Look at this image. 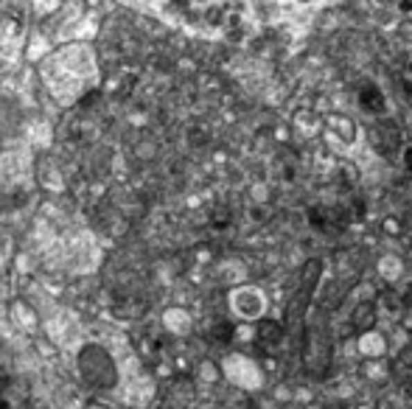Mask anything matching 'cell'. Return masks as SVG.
Segmentation results:
<instances>
[{
  "instance_id": "2",
  "label": "cell",
  "mask_w": 412,
  "mask_h": 409,
  "mask_svg": "<svg viewBox=\"0 0 412 409\" xmlns=\"http://www.w3.org/2000/svg\"><path fill=\"white\" fill-rule=\"evenodd\" d=\"M236 311L241 314V317H247V320H255V317H261L264 314V297H261V292L258 289H252V286H244L241 292H236Z\"/></svg>"
},
{
  "instance_id": "10",
  "label": "cell",
  "mask_w": 412,
  "mask_h": 409,
  "mask_svg": "<svg viewBox=\"0 0 412 409\" xmlns=\"http://www.w3.org/2000/svg\"><path fill=\"white\" fill-rule=\"evenodd\" d=\"M406 98H409V110H412V87L406 90Z\"/></svg>"
},
{
  "instance_id": "7",
  "label": "cell",
  "mask_w": 412,
  "mask_h": 409,
  "mask_svg": "<svg viewBox=\"0 0 412 409\" xmlns=\"http://www.w3.org/2000/svg\"><path fill=\"white\" fill-rule=\"evenodd\" d=\"M404 166L412 171V146H406V149H404Z\"/></svg>"
},
{
  "instance_id": "1",
  "label": "cell",
  "mask_w": 412,
  "mask_h": 409,
  "mask_svg": "<svg viewBox=\"0 0 412 409\" xmlns=\"http://www.w3.org/2000/svg\"><path fill=\"white\" fill-rule=\"evenodd\" d=\"M357 104L365 115H384L387 112V96L379 85H365L357 96Z\"/></svg>"
},
{
  "instance_id": "6",
  "label": "cell",
  "mask_w": 412,
  "mask_h": 409,
  "mask_svg": "<svg viewBox=\"0 0 412 409\" xmlns=\"http://www.w3.org/2000/svg\"><path fill=\"white\" fill-rule=\"evenodd\" d=\"M395 9H398V15H412V0H398Z\"/></svg>"
},
{
  "instance_id": "5",
  "label": "cell",
  "mask_w": 412,
  "mask_h": 409,
  "mask_svg": "<svg viewBox=\"0 0 412 409\" xmlns=\"http://www.w3.org/2000/svg\"><path fill=\"white\" fill-rule=\"evenodd\" d=\"M309 219H311L309 225H311L314 230H325V227H328V216H325V211L311 208V211H309Z\"/></svg>"
},
{
  "instance_id": "9",
  "label": "cell",
  "mask_w": 412,
  "mask_h": 409,
  "mask_svg": "<svg viewBox=\"0 0 412 409\" xmlns=\"http://www.w3.org/2000/svg\"><path fill=\"white\" fill-rule=\"evenodd\" d=\"M295 3H300V6H311V3H317V0H295Z\"/></svg>"
},
{
  "instance_id": "8",
  "label": "cell",
  "mask_w": 412,
  "mask_h": 409,
  "mask_svg": "<svg viewBox=\"0 0 412 409\" xmlns=\"http://www.w3.org/2000/svg\"><path fill=\"white\" fill-rule=\"evenodd\" d=\"M395 3H398V0H373V6H381V9H390Z\"/></svg>"
},
{
  "instance_id": "3",
  "label": "cell",
  "mask_w": 412,
  "mask_h": 409,
  "mask_svg": "<svg viewBox=\"0 0 412 409\" xmlns=\"http://www.w3.org/2000/svg\"><path fill=\"white\" fill-rule=\"evenodd\" d=\"M258 336L264 339L266 345H278L281 339H284V325L281 322H272V320H264L258 325Z\"/></svg>"
},
{
  "instance_id": "4",
  "label": "cell",
  "mask_w": 412,
  "mask_h": 409,
  "mask_svg": "<svg viewBox=\"0 0 412 409\" xmlns=\"http://www.w3.org/2000/svg\"><path fill=\"white\" fill-rule=\"evenodd\" d=\"M373 322H376V308L368 303H362V306H357V311H354V325H357V331H362V333H368L370 328H373Z\"/></svg>"
},
{
  "instance_id": "11",
  "label": "cell",
  "mask_w": 412,
  "mask_h": 409,
  "mask_svg": "<svg viewBox=\"0 0 412 409\" xmlns=\"http://www.w3.org/2000/svg\"><path fill=\"white\" fill-rule=\"evenodd\" d=\"M409 73H412V59H409Z\"/></svg>"
}]
</instances>
